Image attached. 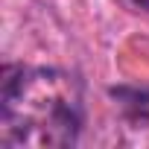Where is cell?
I'll use <instances>...</instances> for the list:
<instances>
[{"label": "cell", "instance_id": "1", "mask_svg": "<svg viewBox=\"0 0 149 149\" xmlns=\"http://www.w3.org/2000/svg\"><path fill=\"white\" fill-rule=\"evenodd\" d=\"M85 97L76 73L6 64L0 79V140L18 149L76 146Z\"/></svg>", "mask_w": 149, "mask_h": 149}, {"label": "cell", "instance_id": "2", "mask_svg": "<svg viewBox=\"0 0 149 149\" xmlns=\"http://www.w3.org/2000/svg\"><path fill=\"white\" fill-rule=\"evenodd\" d=\"M111 97L123 105V111L134 120H149V91L137 88H111Z\"/></svg>", "mask_w": 149, "mask_h": 149}, {"label": "cell", "instance_id": "3", "mask_svg": "<svg viewBox=\"0 0 149 149\" xmlns=\"http://www.w3.org/2000/svg\"><path fill=\"white\" fill-rule=\"evenodd\" d=\"M132 3H134L137 9H143V12H149V0H132Z\"/></svg>", "mask_w": 149, "mask_h": 149}]
</instances>
